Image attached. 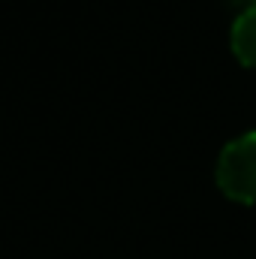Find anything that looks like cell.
<instances>
[{
    "label": "cell",
    "mask_w": 256,
    "mask_h": 259,
    "mask_svg": "<svg viewBox=\"0 0 256 259\" xmlns=\"http://www.w3.org/2000/svg\"><path fill=\"white\" fill-rule=\"evenodd\" d=\"M229 3H235V6H241V9H250V6H256V0H229Z\"/></svg>",
    "instance_id": "3957f363"
},
{
    "label": "cell",
    "mask_w": 256,
    "mask_h": 259,
    "mask_svg": "<svg viewBox=\"0 0 256 259\" xmlns=\"http://www.w3.org/2000/svg\"><path fill=\"white\" fill-rule=\"evenodd\" d=\"M232 52L244 66L256 69V6L244 9L238 15V21L232 24Z\"/></svg>",
    "instance_id": "7a4b0ae2"
},
{
    "label": "cell",
    "mask_w": 256,
    "mask_h": 259,
    "mask_svg": "<svg viewBox=\"0 0 256 259\" xmlns=\"http://www.w3.org/2000/svg\"><path fill=\"white\" fill-rule=\"evenodd\" d=\"M217 184L235 202H256V133L238 136L223 148L217 160Z\"/></svg>",
    "instance_id": "6da1fadb"
}]
</instances>
